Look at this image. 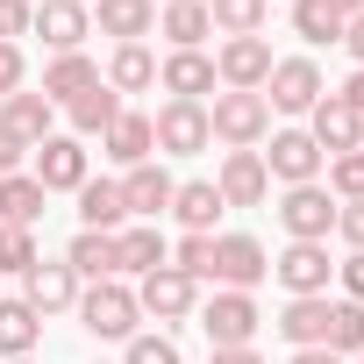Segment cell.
I'll use <instances>...</instances> for the list:
<instances>
[{"instance_id":"obj_44","label":"cell","mask_w":364,"mask_h":364,"mask_svg":"<svg viewBox=\"0 0 364 364\" xmlns=\"http://www.w3.org/2000/svg\"><path fill=\"white\" fill-rule=\"evenodd\" d=\"M336 279H343V300H357V307H364V250H350V257L336 264Z\"/></svg>"},{"instance_id":"obj_41","label":"cell","mask_w":364,"mask_h":364,"mask_svg":"<svg viewBox=\"0 0 364 364\" xmlns=\"http://www.w3.org/2000/svg\"><path fill=\"white\" fill-rule=\"evenodd\" d=\"M29 15H36V0H0V43L29 36Z\"/></svg>"},{"instance_id":"obj_21","label":"cell","mask_w":364,"mask_h":364,"mask_svg":"<svg viewBox=\"0 0 364 364\" xmlns=\"http://www.w3.org/2000/svg\"><path fill=\"white\" fill-rule=\"evenodd\" d=\"M86 86H100V58H86V50H65V58H50V65H43V86H36V93H43L50 107H72Z\"/></svg>"},{"instance_id":"obj_8","label":"cell","mask_w":364,"mask_h":364,"mask_svg":"<svg viewBox=\"0 0 364 364\" xmlns=\"http://www.w3.org/2000/svg\"><path fill=\"white\" fill-rule=\"evenodd\" d=\"M136 307H143V321H186L193 307H200V286L178 272V264H157V272H143L136 279Z\"/></svg>"},{"instance_id":"obj_53","label":"cell","mask_w":364,"mask_h":364,"mask_svg":"<svg viewBox=\"0 0 364 364\" xmlns=\"http://www.w3.org/2000/svg\"><path fill=\"white\" fill-rule=\"evenodd\" d=\"M357 364H364V357H357Z\"/></svg>"},{"instance_id":"obj_18","label":"cell","mask_w":364,"mask_h":364,"mask_svg":"<svg viewBox=\"0 0 364 364\" xmlns=\"http://www.w3.org/2000/svg\"><path fill=\"white\" fill-rule=\"evenodd\" d=\"M157 86L171 100H208L222 79H215V50H164L157 58Z\"/></svg>"},{"instance_id":"obj_42","label":"cell","mask_w":364,"mask_h":364,"mask_svg":"<svg viewBox=\"0 0 364 364\" xmlns=\"http://www.w3.org/2000/svg\"><path fill=\"white\" fill-rule=\"evenodd\" d=\"M336 236L350 250H364V200H336Z\"/></svg>"},{"instance_id":"obj_43","label":"cell","mask_w":364,"mask_h":364,"mask_svg":"<svg viewBox=\"0 0 364 364\" xmlns=\"http://www.w3.org/2000/svg\"><path fill=\"white\" fill-rule=\"evenodd\" d=\"M8 171H29V143H22L8 122H0V178H8Z\"/></svg>"},{"instance_id":"obj_40","label":"cell","mask_w":364,"mask_h":364,"mask_svg":"<svg viewBox=\"0 0 364 364\" xmlns=\"http://www.w3.org/2000/svg\"><path fill=\"white\" fill-rule=\"evenodd\" d=\"M22 86H29V58H22V43H0V100L22 93Z\"/></svg>"},{"instance_id":"obj_47","label":"cell","mask_w":364,"mask_h":364,"mask_svg":"<svg viewBox=\"0 0 364 364\" xmlns=\"http://www.w3.org/2000/svg\"><path fill=\"white\" fill-rule=\"evenodd\" d=\"M208 364H264V357H257V343H243V350H215Z\"/></svg>"},{"instance_id":"obj_50","label":"cell","mask_w":364,"mask_h":364,"mask_svg":"<svg viewBox=\"0 0 364 364\" xmlns=\"http://www.w3.org/2000/svg\"><path fill=\"white\" fill-rule=\"evenodd\" d=\"M8 364H36V357H8Z\"/></svg>"},{"instance_id":"obj_31","label":"cell","mask_w":364,"mask_h":364,"mask_svg":"<svg viewBox=\"0 0 364 364\" xmlns=\"http://www.w3.org/2000/svg\"><path fill=\"white\" fill-rule=\"evenodd\" d=\"M43 208H50V193L36 186L29 171H8V178H0V222H15V229H36V222H43Z\"/></svg>"},{"instance_id":"obj_9","label":"cell","mask_w":364,"mask_h":364,"mask_svg":"<svg viewBox=\"0 0 364 364\" xmlns=\"http://www.w3.org/2000/svg\"><path fill=\"white\" fill-rule=\"evenodd\" d=\"M272 43L264 36H222V50H215V79H222V93H264V79H272Z\"/></svg>"},{"instance_id":"obj_35","label":"cell","mask_w":364,"mask_h":364,"mask_svg":"<svg viewBox=\"0 0 364 364\" xmlns=\"http://www.w3.org/2000/svg\"><path fill=\"white\" fill-rule=\"evenodd\" d=\"M321 350H336L343 364L364 357V307H357V300H328V343H321Z\"/></svg>"},{"instance_id":"obj_25","label":"cell","mask_w":364,"mask_h":364,"mask_svg":"<svg viewBox=\"0 0 364 364\" xmlns=\"http://www.w3.org/2000/svg\"><path fill=\"white\" fill-rule=\"evenodd\" d=\"M100 79H107L122 100H129V93H150V86H157V50H150V43H114L107 65H100Z\"/></svg>"},{"instance_id":"obj_4","label":"cell","mask_w":364,"mask_h":364,"mask_svg":"<svg viewBox=\"0 0 364 364\" xmlns=\"http://www.w3.org/2000/svg\"><path fill=\"white\" fill-rule=\"evenodd\" d=\"M208 279L229 286V293H257V286L272 279V250H264L257 236H243V229H222V236H215V264H208Z\"/></svg>"},{"instance_id":"obj_29","label":"cell","mask_w":364,"mask_h":364,"mask_svg":"<svg viewBox=\"0 0 364 364\" xmlns=\"http://www.w3.org/2000/svg\"><path fill=\"white\" fill-rule=\"evenodd\" d=\"M0 122H8V129H15V136H22L29 150H36L43 136H58V107H50L43 93H29V86H22V93H8V100H0Z\"/></svg>"},{"instance_id":"obj_7","label":"cell","mask_w":364,"mask_h":364,"mask_svg":"<svg viewBox=\"0 0 364 364\" xmlns=\"http://www.w3.org/2000/svg\"><path fill=\"white\" fill-rule=\"evenodd\" d=\"M150 136H157V157H200L215 143L208 129V100H164L150 114Z\"/></svg>"},{"instance_id":"obj_20","label":"cell","mask_w":364,"mask_h":364,"mask_svg":"<svg viewBox=\"0 0 364 364\" xmlns=\"http://www.w3.org/2000/svg\"><path fill=\"white\" fill-rule=\"evenodd\" d=\"M100 157H107V164H122V171H129V164H150V157H157L150 114H143V107H122V114L107 122V136H100Z\"/></svg>"},{"instance_id":"obj_13","label":"cell","mask_w":364,"mask_h":364,"mask_svg":"<svg viewBox=\"0 0 364 364\" xmlns=\"http://www.w3.org/2000/svg\"><path fill=\"white\" fill-rule=\"evenodd\" d=\"M79 286H86V279H79L65 257H36V264L22 272V300H29L43 321H50V314H72V307H79Z\"/></svg>"},{"instance_id":"obj_2","label":"cell","mask_w":364,"mask_h":364,"mask_svg":"<svg viewBox=\"0 0 364 364\" xmlns=\"http://www.w3.org/2000/svg\"><path fill=\"white\" fill-rule=\"evenodd\" d=\"M208 129H215L222 150H257L272 136V107H264V93H215L208 100Z\"/></svg>"},{"instance_id":"obj_52","label":"cell","mask_w":364,"mask_h":364,"mask_svg":"<svg viewBox=\"0 0 364 364\" xmlns=\"http://www.w3.org/2000/svg\"><path fill=\"white\" fill-rule=\"evenodd\" d=\"M79 8H93V0H79Z\"/></svg>"},{"instance_id":"obj_14","label":"cell","mask_w":364,"mask_h":364,"mask_svg":"<svg viewBox=\"0 0 364 364\" xmlns=\"http://www.w3.org/2000/svg\"><path fill=\"white\" fill-rule=\"evenodd\" d=\"M307 136L321 143V157H343V150H364V114L343 100V93H321L307 107Z\"/></svg>"},{"instance_id":"obj_36","label":"cell","mask_w":364,"mask_h":364,"mask_svg":"<svg viewBox=\"0 0 364 364\" xmlns=\"http://www.w3.org/2000/svg\"><path fill=\"white\" fill-rule=\"evenodd\" d=\"M321 186H328V200H364V150L328 157L321 164Z\"/></svg>"},{"instance_id":"obj_45","label":"cell","mask_w":364,"mask_h":364,"mask_svg":"<svg viewBox=\"0 0 364 364\" xmlns=\"http://www.w3.org/2000/svg\"><path fill=\"white\" fill-rule=\"evenodd\" d=\"M336 93H343V100H350V107H357V114H364V65H350V79H343V86H336Z\"/></svg>"},{"instance_id":"obj_34","label":"cell","mask_w":364,"mask_h":364,"mask_svg":"<svg viewBox=\"0 0 364 364\" xmlns=\"http://www.w3.org/2000/svg\"><path fill=\"white\" fill-rule=\"evenodd\" d=\"M293 36H300L307 50H321V43H343V15L328 8V0H293Z\"/></svg>"},{"instance_id":"obj_16","label":"cell","mask_w":364,"mask_h":364,"mask_svg":"<svg viewBox=\"0 0 364 364\" xmlns=\"http://www.w3.org/2000/svg\"><path fill=\"white\" fill-rule=\"evenodd\" d=\"M29 36H43V43H50V58L86 50V36H93V8H79V0H36Z\"/></svg>"},{"instance_id":"obj_48","label":"cell","mask_w":364,"mask_h":364,"mask_svg":"<svg viewBox=\"0 0 364 364\" xmlns=\"http://www.w3.org/2000/svg\"><path fill=\"white\" fill-rule=\"evenodd\" d=\"M286 364H343V357H336V350H293Z\"/></svg>"},{"instance_id":"obj_17","label":"cell","mask_w":364,"mask_h":364,"mask_svg":"<svg viewBox=\"0 0 364 364\" xmlns=\"http://www.w3.org/2000/svg\"><path fill=\"white\" fill-rule=\"evenodd\" d=\"M215 193H222V208H264V200H272L264 157H257V150H229L222 171H215Z\"/></svg>"},{"instance_id":"obj_23","label":"cell","mask_w":364,"mask_h":364,"mask_svg":"<svg viewBox=\"0 0 364 364\" xmlns=\"http://www.w3.org/2000/svg\"><path fill=\"white\" fill-rule=\"evenodd\" d=\"M93 29L114 43H150L157 36V8L150 0H93Z\"/></svg>"},{"instance_id":"obj_10","label":"cell","mask_w":364,"mask_h":364,"mask_svg":"<svg viewBox=\"0 0 364 364\" xmlns=\"http://www.w3.org/2000/svg\"><path fill=\"white\" fill-rule=\"evenodd\" d=\"M321 93H328V79H321V65H314L307 50H300V58H279L272 79H264V107H272V114H307Z\"/></svg>"},{"instance_id":"obj_28","label":"cell","mask_w":364,"mask_h":364,"mask_svg":"<svg viewBox=\"0 0 364 364\" xmlns=\"http://www.w3.org/2000/svg\"><path fill=\"white\" fill-rule=\"evenodd\" d=\"M157 36L171 50H208V36H215L208 0H171V8H157Z\"/></svg>"},{"instance_id":"obj_24","label":"cell","mask_w":364,"mask_h":364,"mask_svg":"<svg viewBox=\"0 0 364 364\" xmlns=\"http://www.w3.org/2000/svg\"><path fill=\"white\" fill-rule=\"evenodd\" d=\"M171 215L186 236H215V222L229 215L222 193H215V178H178V193H171Z\"/></svg>"},{"instance_id":"obj_19","label":"cell","mask_w":364,"mask_h":364,"mask_svg":"<svg viewBox=\"0 0 364 364\" xmlns=\"http://www.w3.org/2000/svg\"><path fill=\"white\" fill-rule=\"evenodd\" d=\"M157 264H171V243H164L157 222L114 229V279H143V272H157Z\"/></svg>"},{"instance_id":"obj_49","label":"cell","mask_w":364,"mask_h":364,"mask_svg":"<svg viewBox=\"0 0 364 364\" xmlns=\"http://www.w3.org/2000/svg\"><path fill=\"white\" fill-rule=\"evenodd\" d=\"M328 8H336V15L350 22V15H364V0H328Z\"/></svg>"},{"instance_id":"obj_38","label":"cell","mask_w":364,"mask_h":364,"mask_svg":"<svg viewBox=\"0 0 364 364\" xmlns=\"http://www.w3.org/2000/svg\"><path fill=\"white\" fill-rule=\"evenodd\" d=\"M36 257H43V250H36V229H15V222H0V272H15V279H22Z\"/></svg>"},{"instance_id":"obj_22","label":"cell","mask_w":364,"mask_h":364,"mask_svg":"<svg viewBox=\"0 0 364 364\" xmlns=\"http://www.w3.org/2000/svg\"><path fill=\"white\" fill-rule=\"evenodd\" d=\"M272 328H279L286 350H321V343H328V293H314V300H286Z\"/></svg>"},{"instance_id":"obj_30","label":"cell","mask_w":364,"mask_h":364,"mask_svg":"<svg viewBox=\"0 0 364 364\" xmlns=\"http://www.w3.org/2000/svg\"><path fill=\"white\" fill-rule=\"evenodd\" d=\"M36 343H43V314L22 293L0 300V364H8V357H36Z\"/></svg>"},{"instance_id":"obj_33","label":"cell","mask_w":364,"mask_h":364,"mask_svg":"<svg viewBox=\"0 0 364 364\" xmlns=\"http://www.w3.org/2000/svg\"><path fill=\"white\" fill-rule=\"evenodd\" d=\"M208 22H215V36H264L272 0H208Z\"/></svg>"},{"instance_id":"obj_6","label":"cell","mask_w":364,"mask_h":364,"mask_svg":"<svg viewBox=\"0 0 364 364\" xmlns=\"http://www.w3.org/2000/svg\"><path fill=\"white\" fill-rule=\"evenodd\" d=\"M272 215H279L286 243H328V236H336V200H328L321 178H314V186H286Z\"/></svg>"},{"instance_id":"obj_1","label":"cell","mask_w":364,"mask_h":364,"mask_svg":"<svg viewBox=\"0 0 364 364\" xmlns=\"http://www.w3.org/2000/svg\"><path fill=\"white\" fill-rule=\"evenodd\" d=\"M79 328L93 336V343H129L136 328H143V307H136V286L129 279H93V286H79Z\"/></svg>"},{"instance_id":"obj_11","label":"cell","mask_w":364,"mask_h":364,"mask_svg":"<svg viewBox=\"0 0 364 364\" xmlns=\"http://www.w3.org/2000/svg\"><path fill=\"white\" fill-rule=\"evenodd\" d=\"M264 143H272V150H257V157H264V171L279 178V186H314L321 164H328V157H321V143H314L307 129H272Z\"/></svg>"},{"instance_id":"obj_37","label":"cell","mask_w":364,"mask_h":364,"mask_svg":"<svg viewBox=\"0 0 364 364\" xmlns=\"http://www.w3.org/2000/svg\"><path fill=\"white\" fill-rule=\"evenodd\" d=\"M122 364H186V357H178L171 328H136V336L122 343Z\"/></svg>"},{"instance_id":"obj_12","label":"cell","mask_w":364,"mask_h":364,"mask_svg":"<svg viewBox=\"0 0 364 364\" xmlns=\"http://www.w3.org/2000/svg\"><path fill=\"white\" fill-rule=\"evenodd\" d=\"M272 279L286 286V300H314V293H328L336 257H328V243H286L272 257Z\"/></svg>"},{"instance_id":"obj_3","label":"cell","mask_w":364,"mask_h":364,"mask_svg":"<svg viewBox=\"0 0 364 364\" xmlns=\"http://www.w3.org/2000/svg\"><path fill=\"white\" fill-rule=\"evenodd\" d=\"M29 178H36L43 193H79L86 178H93V150L58 129V136H43V143L29 150Z\"/></svg>"},{"instance_id":"obj_5","label":"cell","mask_w":364,"mask_h":364,"mask_svg":"<svg viewBox=\"0 0 364 364\" xmlns=\"http://www.w3.org/2000/svg\"><path fill=\"white\" fill-rule=\"evenodd\" d=\"M193 314H200V328H208L215 350H243V343H257V328H264L257 293H229V286H215V300H200Z\"/></svg>"},{"instance_id":"obj_32","label":"cell","mask_w":364,"mask_h":364,"mask_svg":"<svg viewBox=\"0 0 364 364\" xmlns=\"http://www.w3.org/2000/svg\"><path fill=\"white\" fill-rule=\"evenodd\" d=\"M65 264L93 286V279H114V236H100V229H79L72 243H65Z\"/></svg>"},{"instance_id":"obj_39","label":"cell","mask_w":364,"mask_h":364,"mask_svg":"<svg viewBox=\"0 0 364 364\" xmlns=\"http://www.w3.org/2000/svg\"><path fill=\"white\" fill-rule=\"evenodd\" d=\"M215 236H222V229H215ZM215 236H178V243H171V264L186 272L193 286H208V264H215Z\"/></svg>"},{"instance_id":"obj_46","label":"cell","mask_w":364,"mask_h":364,"mask_svg":"<svg viewBox=\"0 0 364 364\" xmlns=\"http://www.w3.org/2000/svg\"><path fill=\"white\" fill-rule=\"evenodd\" d=\"M343 50L364 65V15H350V22H343Z\"/></svg>"},{"instance_id":"obj_15","label":"cell","mask_w":364,"mask_h":364,"mask_svg":"<svg viewBox=\"0 0 364 364\" xmlns=\"http://www.w3.org/2000/svg\"><path fill=\"white\" fill-rule=\"evenodd\" d=\"M171 193H178V178H171L157 157L122 171V208H129V222H164V215H171Z\"/></svg>"},{"instance_id":"obj_27","label":"cell","mask_w":364,"mask_h":364,"mask_svg":"<svg viewBox=\"0 0 364 364\" xmlns=\"http://www.w3.org/2000/svg\"><path fill=\"white\" fill-rule=\"evenodd\" d=\"M72 200H79V229H100V236L129 229V208H122V178H86V186H79Z\"/></svg>"},{"instance_id":"obj_51","label":"cell","mask_w":364,"mask_h":364,"mask_svg":"<svg viewBox=\"0 0 364 364\" xmlns=\"http://www.w3.org/2000/svg\"><path fill=\"white\" fill-rule=\"evenodd\" d=\"M150 8H171V0H150Z\"/></svg>"},{"instance_id":"obj_26","label":"cell","mask_w":364,"mask_h":364,"mask_svg":"<svg viewBox=\"0 0 364 364\" xmlns=\"http://www.w3.org/2000/svg\"><path fill=\"white\" fill-rule=\"evenodd\" d=\"M122 107H129V100H122V93H114V86L100 79V86H86V93H79V100L65 107V136H79V143H93V136H107V122H114Z\"/></svg>"}]
</instances>
